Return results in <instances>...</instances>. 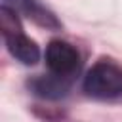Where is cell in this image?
Instances as JSON below:
<instances>
[{
    "mask_svg": "<svg viewBox=\"0 0 122 122\" xmlns=\"http://www.w3.org/2000/svg\"><path fill=\"white\" fill-rule=\"evenodd\" d=\"M0 30H2L8 51L17 61H21L23 65H34L40 59V50L36 42L23 32L17 11L6 4H2L0 8Z\"/></svg>",
    "mask_w": 122,
    "mask_h": 122,
    "instance_id": "obj_1",
    "label": "cell"
},
{
    "mask_svg": "<svg viewBox=\"0 0 122 122\" xmlns=\"http://www.w3.org/2000/svg\"><path fill=\"white\" fill-rule=\"evenodd\" d=\"M84 92L95 99H114L122 95V69L109 61L95 63L84 76Z\"/></svg>",
    "mask_w": 122,
    "mask_h": 122,
    "instance_id": "obj_2",
    "label": "cell"
},
{
    "mask_svg": "<svg viewBox=\"0 0 122 122\" xmlns=\"http://www.w3.org/2000/svg\"><path fill=\"white\" fill-rule=\"evenodd\" d=\"M46 65L50 72L71 78L80 69V53L65 40H51L46 48Z\"/></svg>",
    "mask_w": 122,
    "mask_h": 122,
    "instance_id": "obj_3",
    "label": "cell"
},
{
    "mask_svg": "<svg viewBox=\"0 0 122 122\" xmlns=\"http://www.w3.org/2000/svg\"><path fill=\"white\" fill-rule=\"evenodd\" d=\"M2 4L10 6L11 10H15L17 13L25 15L27 19L34 21L36 25L40 27H46V29H61V23L59 19L53 15V11H50L44 4H40L38 0H2Z\"/></svg>",
    "mask_w": 122,
    "mask_h": 122,
    "instance_id": "obj_4",
    "label": "cell"
},
{
    "mask_svg": "<svg viewBox=\"0 0 122 122\" xmlns=\"http://www.w3.org/2000/svg\"><path fill=\"white\" fill-rule=\"evenodd\" d=\"M29 90L44 99H61L71 90V78L48 74V76H34L29 80Z\"/></svg>",
    "mask_w": 122,
    "mask_h": 122,
    "instance_id": "obj_5",
    "label": "cell"
}]
</instances>
